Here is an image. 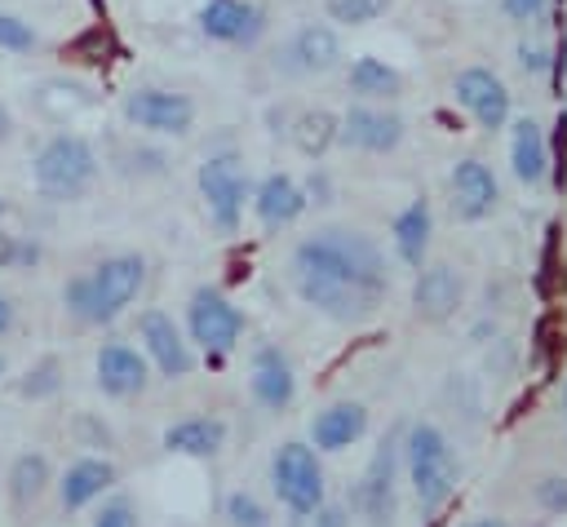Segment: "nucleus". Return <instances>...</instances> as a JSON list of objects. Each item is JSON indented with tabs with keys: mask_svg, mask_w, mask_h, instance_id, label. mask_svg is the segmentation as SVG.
<instances>
[{
	"mask_svg": "<svg viewBox=\"0 0 567 527\" xmlns=\"http://www.w3.org/2000/svg\"><path fill=\"white\" fill-rule=\"evenodd\" d=\"M545 9H549V0H501V13H505L509 22H518V27L540 22V18H545Z\"/></svg>",
	"mask_w": 567,
	"mask_h": 527,
	"instance_id": "34",
	"label": "nucleus"
},
{
	"mask_svg": "<svg viewBox=\"0 0 567 527\" xmlns=\"http://www.w3.org/2000/svg\"><path fill=\"white\" fill-rule=\"evenodd\" d=\"M270 487L279 496V505L292 518H310L323 500H328V483H323V465L319 452L301 438H288L275 447L270 456Z\"/></svg>",
	"mask_w": 567,
	"mask_h": 527,
	"instance_id": "5",
	"label": "nucleus"
},
{
	"mask_svg": "<svg viewBox=\"0 0 567 527\" xmlns=\"http://www.w3.org/2000/svg\"><path fill=\"white\" fill-rule=\"evenodd\" d=\"M13 332V306H9V297L0 292V337H9Z\"/></svg>",
	"mask_w": 567,
	"mask_h": 527,
	"instance_id": "38",
	"label": "nucleus"
},
{
	"mask_svg": "<svg viewBox=\"0 0 567 527\" xmlns=\"http://www.w3.org/2000/svg\"><path fill=\"white\" fill-rule=\"evenodd\" d=\"M137 341H142L146 363H155L164 381H182V376L195 372V350H190L186 332L173 323V314H164L155 306L142 310L137 314Z\"/></svg>",
	"mask_w": 567,
	"mask_h": 527,
	"instance_id": "10",
	"label": "nucleus"
},
{
	"mask_svg": "<svg viewBox=\"0 0 567 527\" xmlns=\"http://www.w3.org/2000/svg\"><path fill=\"white\" fill-rule=\"evenodd\" d=\"M394 447H399L394 434L381 438V447L372 452V461L363 469V483L354 492V500H359V509L372 527H385L394 518Z\"/></svg>",
	"mask_w": 567,
	"mask_h": 527,
	"instance_id": "18",
	"label": "nucleus"
},
{
	"mask_svg": "<svg viewBox=\"0 0 567 527\" xmlns=\"http://www.w3.org/2000/svg\"><path fill=\"white\" fill-rule=\"evenodd\" d=\"M89 527H137L133 500H128V496H111V500L93 514V523H89Z\"/></svg>",
	"mask_w": 567,
	"mask_h": 527,
	"instance_id": "33",
	"label": "nucleus"
},
{
	"mask_svg": "<svg viewBox=\"0 0 567 527\" xmlns=\"http://www.w3.org/2000/svg\"><path fill=\"white\" fill-rule=\"evenodd\" d=\"M341 62V35L332 22H301L284 44V71L292 75H323Z\"/></svg>",
	"mask_w": 567,
	"mask_h": 527,
	"instance_id": "17",
	"label": "nucleus"
},
{
	"mask_svg": "<svg viewBox=\"0 0 567 527\" xmlns=\"http://www.w3.org/2000/svg\"><path fill=\"white\" fill-rule=\"evenodd\" d=\"M35 44H40V31H35L27 18H18V13L0 9V53L22 58V53H31Z\"/></svg>",
	"mask_w": 567,
	"mask_h": 527,
	"instance_id": "29",
	"label": "nucleus"
},
{
	"mask_svg": "<svg viewBox=\"0 0 567 527\" xmlns=\"http://www.w3.org/2000/svg\"><path fill=\"white\" fill-rule=\"evenodd\" d=\"M292 142L306 159H319L337 142V115L332 111H301L292 124Z\"/></svg>",
	"mask_w": 567,
	"mask_h": 527,
	"instance_id": "27",
	"label": "nucleus"
},
{
	"mask_svg": "<svg viewBox=\"0 0 567 527\" xmlns=\"http://www.w3.org/2000/svg\"><path fill=\"white\" fill-rule=\"evenodd\" d=\"M292 288L323 319L363 323L390 292L385 252L363 230H315L292 248Z\"/></svg>",
	"mask_w": 567,
	"mask_h": 527,
	"instance_id": "1",
	"label": "nucleus"
},
{
	"mask_svg": "<svg viewBox=\"0 0 567 527\" xmlns=\"http://www.w3.org/2000/svg\"><path fill=\"white\" fill-rule=\"evenodd\" d=\"M195 186H199V199H204V213L213 221L217 235H235L239 221H244V204H248V173H244V159L235 151H213L204 155L199 173H195Z\"/></svg>",
	"mask_w": 567,
	"mask_h": 527,
	"instance_id": "6",
	"label": "nucleus"
},
{
	"mask_svg": "<svg viewBox=\"0 0 567 527\" xmlns=\"http://www.w3.org/2000/svg\"><path fill=\"white\" fill-rule=\"evenodd\" d=\"M115 478H120V469H115L106 456H80V461H71V465L62 469V478H58V500H62L66 514H75V509L93 505L102 492H111Z\"/></svg>",
	"mask_w": 567,
	"mask_h": 527,
	"instance_id": "20",
	"label": "nucleus"
},
{
	"mask_svg": "<svg viewBox=\"0 0 567 527\" xmlns=\"http://www.w3.org/2000/svg\"><path fill=\"white\" fill-rule=\"evenodd\" d=\"M430 235H434V213H430V199H412L394 213L390 221V244H394V257L408 266V270H421L425 257H430Z\"/></svg>",
	"mask_w": 567,
	"mask_h": 527,
	"instance_id": "21",
	"label": "nucleus"
},
{
	"mask_svg": "<svg viewBox=\"0 0 567 527\" xmlns=\"http://www.w3.org/2000/svg\"><path fill=\"white\" fill-rule=\"evenodd\" d=\"M390 4L394 0H323V13L337 27H372Z\"/></svg>",
	"mask_w": 567,
	"mask_h": 527,
	"instance_id": "28",
	"label": "nucleus"
},
{
	"mask_svg": "<svg viewBox=\"0 0 567 527\" xmlns=\"http://www.w3.org/2000/svg\"><path fill=\"white\" fill-rule=\"evenodd\" d=\"M461 527H505V518H492V514H487V518H470V523H461Z\"/></svg>",
	"mask_w": 567,
	"mask_h": 527,
	"instance_id": "39",
	"label": "nucleus"
},
{
	"mask_svg": "<svg viewBox=\"0 0 567 527\" xmlns=\"http://www.w3.org/2000/svg\"><path fill=\"white\" fill-rule=\"evenodd\" d=\"M368 434V407L354 399H337L315 412L310 421V447L315 452H346Z\"/></svg>",
	"mask_w": 567,
	"mask_h": 527,
	"instance_id": "19",
	"label": "nucleus"
},
{
	"mask_svg": "<svg viewBox=\"0 0 567 527\" xmlns=\"http://www.w3.org/2000/svg\"><path fill=\"white\" fill-rule=\"evenodd\" d=\"M310 527H346V514H341L337 505H328V500H323V505L310 514Z\"/></svg>",
	"mask_w": 567,
	"mask_h": 527,
	"instance_id": "36",
	"label": "nucleus"
},
{
	"mask_svg": "<svg viewBox=\"0 0 567 527\" xmlns=\"http://www.w3.org/2000/svg\"><path fill=\"white\" fill-rule=\"evenodd\" d=\"M248 204H252V217L266 230H284V226H292L310 208V195H306V186L292 173H266L248 190Z\"/></svg>",
	"mask_w": 567,
	"mask_h": 527,
	"instance_id": "16",
	"label": "nucleus"
},
{
	"mask_svg": "<svg viewBox=\"0 0 567 527\" xmlns=\"http://www.w3.org/2000/svg\"><path fill=\"white\" fill-rule=\"evenodd\" d=\"M452 97L461 111L474 115L478 128L496 133L509 124V84L492 71V66H461L452 75Z\"/></svg>",
	"mask_w": 567,
	"mask_h": 527,
	"instance_id": "11",
	"label": "nucleus"
},
{
	"mask_svg": "<svg viewBox=\"0 0 567 527\" xmlns=\"http://www.w3.org/2000/svg\"><path fill=\"white\" fill-rule=\"evenodd\" d=\"M563 412H567V390H563Z\"/></svg>",
	"mask_w": 567,
	"mask_h": 527,
	"instance_id": "42",
	"label": "nucleus"
},
{
	"mask_svg": "<svg viewBox=\"0 0 567 527\" xmlns=\"http://www.w3.org/2000/svg\"><path fill=\"white\" fill-rule=\"evenodd\" d=\"M447 190H452V213H456L461 221H483V217H492V208H496V199H501V182H496V173H492L478 155H465V159L452 164Z\"/></svg>",
	"mask_w": 567,
	"mask_h": 527,
	"instance_id": "13",
	"label": "nucleus"
},
{
	"mask_svg": "<svg viewBox=\"0 0 567 527\" xmlns=\"http://www.w3.org/2000/svg\"><path fill=\"white\" fill-rule=\"evenodd\" d=\"M536 500H540L549 514H563V509H567V478H545V483H536Z\"/></svg>",
	"mask_w": 567,
	"mask_h": 527,
	"instance_id": "35",
	"label": "nucleus"
},
{
	"mask_svg": "<svg viewBox=\"0 0 567 527\" xmlns=\"http://www.w3.org/2000/svg\"><path fill=\"white\" fill-rule=\"evenodd\" d=\"M58 385H62V363L49 354V359H40V363L18 381V394H22V399H49Z\"/></svg>",
	"mask_w": 567,
	"mask_h": 527,
	"instance_id": "30",
	"label": "nucleus"
},
{
	"mask_svg": "<svg viewBox=\"0 0 567 527\" xmlns=\"http://www.w3.org/2000/svg\"><path fill=\"white\" fill-rule=\"evenodd\" d=\"M97 168H102V164H97L93 142H89L84 133L62 128V133H53V137L35 151V159H31V182H35V190H40L44 199L71 204V199L89 195V186L97 182Z\"/></svg>",
	"mask_w": 567,
	"mask_h": 527,
	"instance_id": "3",
	"label": "nucleus"
},
{
	"mask_svg": "<svg viewBox=\"0 0 567 527\" xmlns=\"http://www.w3.org/2000/svg\"><path fill=\"white\" fill-rule=\"evenodd\" d=\"M4 368H9V363H4V354H0V376H4Z\"/></svg>",
	"mask_w": 567,
	"mask_h": 527,
	"instance_id": "40",
	"label": "nucleus"
},
{
	"mask_svg": "<svg viewBox=\"0 0 567 527\" xmlns=\"http://www.w3.org/2000/svg\"><path fill=\"white\" fill-rule=\"evenodd\" d=\"M403 461H408V478H412V492H416L421 514L443 509V500H447L452 487H456V461H452L447 434H443L434 421H416V425L408 430Z\"/></svg>",
	"mask_w": 567,
	"mask_h": 527,
	"instance_id": "4",
	"label": "nucleus"
},
{
	"mask_svg": "<svg viewBox=\"0 0 567 527\" xmlns=\"http://www.w3.org/2000/svg\"><path fill=\"white\" fill-rule=\"evenodd\" d=\"M518 62H523L527 71H545V66H549V53H545L540 44H532V49L523 44V49H518Z\"/></svg>",
	"mask_w": 567,
	"mask_h": 527,
	"instance_id": "37",
	"label": "nucleus"
},
{
	"mask_svg": "<svg viewBox=\"0 0 567 527\" xmlns=\"http://www.w3.org/2000/svg\"><path fill=\"white\" fill-rule=\"evenodd\" d=\"M408 124L399 111H385V102H354L346 115H337V142L363 155H390L403 142Z\"/></svg>",
	"mask_w": 567,
	"mask_h": 527,
	"instance_id": "9",
	"label": "nucleus"
},
{
	"mask_svg": "<svg viewBox=\"0 0 567 527\" xmlns=\"http://www.w3.org/2000/svg\"><path fill=\"white\" fill-rule=\"evenodd\" d=\"M226 523L230 527H270V509L252 492H230L226 496Z\"/></svg>",
	"mask_w": 567,
	"mask_h": 527,
	"instance_id": "31",
	"label": "nucleus"
},
{
	"mask_svg": "<svg viewBox=\"0 0 567 527\" xmlns=\"http://www.w3.org/2000/svg\"><path fill=\"white\" fill-rule=\"evenodd\" d=\"M49 483H53V465H49V456H44V452H22V456H13L9 478H4L13 509L35 505V500L44 496V487H49Z\"/></svg>",
	"mask_w": 567,
	"mask_h": 527,
	"instance_id": "26",
	"label": "nucleus"
},
{
	"mask_svg": "<svg viewBox=\"0 0 567 527\" xmlns=\"http://www.w3.org/2000/svg\"><path fill=\"white\" fill-rule=\"evenodd\" d=\"M461 306V275L452 266H421L416 270V288H412V310L416 319H447Z\"/></svg>",
	"mask_w": 567,
	"mask_h": 527,
	"instance_id": "23",
	"label": "nucleus"
},
{
	"mask_svg": "<svg viewBox=\"0 0 567 527\" xmlns=\"http://www.w3.org/2000/svg\"><path fill=\"white\" fill-rule=\"evenodd\" d=\"M346 89L359 97V102H394L403 93V71L377 53H359L346 71Z\"/></svg>",
	"mask_w": 567,
	"mask_h": 527,
	"instance_id": "25",
	"label": "nucleus"
},
{
	"mask_svg": "<svg viewBox=\"0 0 567 527\" xmlns=\"http://www.w3.org/2000/svg\"><path fill=\"white\" fill-rule=\"evenodd\" d=\"M563 71H567V44H563Z\"/></svg>",
	"mask_w": 567,
	"mask_h": 527,
	"instance_id": "41",
	"label": "nucleus"
},
{
	"mask_svg": "<svg viewBox=\"0 0 567 527\" xmlns=\"http://www.w3.org/2000/svg\"><path fill=\"white\" fill-rule=\"evenodd\" d=\"M142 283H146V257L142 252H111L97 266H89L62 283V306L75 323L102 328V323H115L137 301Z\"/></svg>",
	"mask_w": 567,
	"mask_h": 527,
	"instance_id": "2",
	"label": "nucleus"
},
{
	"mask_svg": "<svg viewBox=\"0 0 567 527\" xmlns=\"http://www.w3.org/2000/svg\"><path fill=\"white\" fill-rule=\"evenodd\" d=\"M40 261V244L0 230V270H18V266H35Z\"/></svg>",
	"mask_w": 567,
	"mask_h": 527,
	"instance_id": "32",
	"label": "nucleus"
},
{
	"mask_svg": "<svg viewBox=\"0 0 567 527\" xmlns=\"http://www.w3.org/2000/svg\"><path fill=\"white\" fill-rule=\"evenodd\" d=\"M226 434H230V425H226L221 416H182V421H173V425L159 434V443H164V452L195 456V461H213V456L226 447Z\"/></svg>",
	"mask_w": 567,
	"mask_h": 527,
	"instance_id": "22",
	"label": "nucleus"
},
{
	"mask_svg": "<svg viewBox=\"0 0 567 527\" xmlns=\"http://www.w3.org/2000/svg\"><path fill=\"white\" fill-rule=\"evenodd\" d=\"M93 376H97V390L106 399H133L146 390L151 381V363L137 345L128 341H102L97 345V359H93Z\"/></svg>",
	"mask_w": 567,
	"mask_h": 527,
	"instance_id": "14",
	"label": "nucleus"
},
{
	"mask_svg": "<svg viewBox=\"0 0 567 527\" xmlns=\"http://www.w3.org/2000/svg\"><path fill=\"white\" fill-rule=\"evenodd\" d=\"M244 337V314L221 288H195L186 301V341L199 345L208 359H221L239 345Z\"/></svg>",
	"mask_w": 567,
	"mask_h": 527,
	"instance_id": "7",
	"label": "nucleus"
},
{
	"mask_svg": "<svg viewBox=\"0 0 567 527\" xmlns=\"http://www.w3.org/2000/svg\"><path fill=\"white\" fill-rule=\"evenodd\" d=\"M248 394L266 407V412H284L297 399V372L292 359L279 345H257L248 359Z\"/></svg>",
	"mask_w": 567,
	"mask_h": 527,
	"instance_id": "15",
	"label": "nucleus"
},
{
	"mask_svg": "<svg viewBox=\"0 0 567 527\" xmlns=\"http://www.w3.org/2000/svg\"><path fill=\"white\" fill-rule=\"evenodd\" d=\"M509 168L523 186H540L545 173H549V142H545V128L536 120H514L509 124Z\"/></svg>",
	"mask_w": 567,
	"mask_h": 527,
	"instance_id": "24",
	"label": "nucleus"
},
{
	"mask_svg": "<svg viewBox=\"0 0 567 527\" xmlns=\"http://www.w3.org/2000/svg\"><path fill=\"white\" fill-rule=\"evenodd\" d=\"M195 22L213 44L226 49H252L266 35V9L257 0H204Z\"/></svg>",
	"mask_w": 567,
	"mask_h": 527,
	"instance_id": "12",
	"label": "nucleus"
},
{
	"mask_svg": "<svg viewBox=\"0 0 567 527\" xmlns=\"http://www.w3.org/2000/svg\"><path fill=\"white\" fill-rule=\"evenodd\" d=\"M120 111L133 128L159 133V137H186L195 128V102L177 89H155V84L133 89V93H124Z\"/></svg>",
	"mask_w": 567,
	"mask_h": 527,
	"instance_id": "8",
	"label": "nucleus"
}]
</instances>
